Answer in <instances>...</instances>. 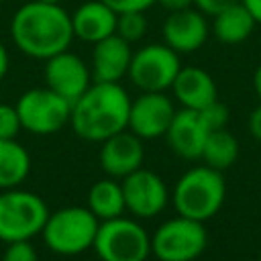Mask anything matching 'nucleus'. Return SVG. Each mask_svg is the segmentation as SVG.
<instances>
[{
    "instance_id": "nucleus-1",
    "label": "nucleus",
    "mask_w": 261,
    "mask_h": 261,
    "mask_svg": "<svg viewBox=\"0 0 261 261\" xmlns=\"http://www.w3.org/2000/svg\"><path fill=\"white\" fill-rule=\"evenodd\" d=\"M10 39L24 55L45 61L69 49L73 41L71 14L61 4L29 0L10 18Z\"/></svg>"
},
{
    "instance_id": "nucleus-2",
    "label": "nucleus",
    "mask_w": 261,
    "mask_h": 261,
    "mask_svg": "<svg viewBox=\"0 0 261 261\" xmlns=\"http://www.w3.org/2000/svg\"><path fill=\"white\" fill-rule=\"evenodd\" d=\"M128 112L130 98L118 82H92L90 88L71 102L69 124L77 137L102 143L128 126Z\"/></svg>"
},
{
    "instance_id": "nucleus-3",
    "label": "nucleus",
    "mask_w": 261,
    "mask_h": 261,
    "mask_svg": "<svg viewBox=\"0 0 261 261\" xmlns=\"http://www.w3.org/2000/svg\"><path fill=\"white\" fill-rule=\"evenodd\" d=\"M226 198V184L222 171L198 165L188 169L175 184L171 200L177 214L206 222L212 218L224 204Z\"/></svg>"
},
{
    "instance_id": "nucleus-4",
    "label": "nucleus",
    "mask_w": 261,
    "mask_h": 261,
    "mask_svg": "<svg viewBox=\"0 0 261 261\" xmlns=\"http://www.w3.org/2000/svg\"><path fill=\"white\" fill-rule=\"evenodd\" d=\"M100 220L90 208L67 206L49 214L41 234L45 245L59 255H77L94 247Z\"/></svg>"
},
{
    "instance_id": "nucleus-5",
    "label": "nucleus",
    "mask_w": 261,
    "mask_h": 261,
    "mask_svg": "<svg viewBox=\"0 0 261 261\" xmlns=\"http://www.w3.org/2000/svg\"><path fill=\"white\" fill-rule=\"evenodd\" d=\"M49 218L45 200L33 192L10 188L0 194V241H31Z\"/></svg>"
},
{
    "instance_id": "nucleus-6",
    "label": "nucleus",
    "mask_w": 261,
    "mask_h": 261,
    "mask_svg": "<svg viewBox=\"0 0 261 261\" xmlns=\"http://www.w3.org/2000/svg\"><path fill=\"white\" fill-rule=\"evenodd\" d=\"M92 249L102 261H147L151 237L139 222L116 216L100 222Z\"/></svg>"
},
{
    "instance_id": "nucleus-7",
    "label": "nucleus",
    "mask_w": 261,
    "mask_h": 261,
    "mask_svg": "<svg viewBox=\"0 0 261 261\" xmlns=\"http://www.w3.org/2000/svg\"><path fill=\"white\" fill-rule=\"evenodd\" d=\"M204 222L177 214L165 220L151 237V253L159 261H194L206 249Z\"/></svg>"
},
{
    "instance_id": "nucleus-8",
    "label": "nucleus",
    "mask_w": 261,
    "mask_h": 261,
    "mask_svg": "<svg viewBox=\"0 0 261 261\" xmlns=\"http://www.w3.org/2000/svg\"><path fill=\"white\" fill-rule=\"evenodd\" d=\"M179 69V53L165 43H149L133 53L126 75L143 92H165L171 88Z\"/></svg>"
},
{
    "instance_id": "nucleus-9",
    "label": "nucleus",
    "mask_w": 261,
    "mask_h": 261,
    "mask_svg": "<svg viewBox=\"0 0 261 261\" xmlns=\"http://www.w3.org/2000/svg\"><path fill=\"white\" fill-rule=\"evenodd\" d=\"M16 112L24 130L33 135H53L69 122L71 104L45 86L27 90L16 102Z\"/></svg>"
},
{
    "instance_id": "nucleus-10",
    "label": "nucleus",
    "mask_w": 261,
    "mask_h": 261,
    "mask_svg": "<svg viewBox=\"0 0 261 261\" xmlns=\"http://www.w3.org/2000/svg\"><path fill=\"white\" fill-rule=\"evenodd\" d=\"M120 186L126 210H130L139 218H153L167 206V186L155 171L139 167L133 173L124 175Z\"/></svg>"
},
{
    "instance_id": "nucleus-11",
    "label": "nucleus",
    "mask_w": 261,
    "mask_h": 261,
    "mask_svg": "<svg viewBox=\"0 0 261 261\" xmlns=\"http://www.w3.org/2000/svg\"><path fill=\"white\" fill-rule=\"evenodd\" d=\"M43 75L47 88L65 98L69 104L75 102L92 84V71L86 61L67 49L45 59Z\"/></svg>"
},
{
    "instance_id": "nucleus-12",
    "label": "nucleus",
    "mask_w": 261,
    "mask_h": 261,
    "mask_svg": "<svg viewBox=\"0 0 261 261\" xmlns=\"http://www.w3.org/2000/svg\"><path fill=\"white\" fill-rule=\"evenodd\" d=\"M173 114L175 106L165 92H143L130 102L126 128L139 139H157L167 133Z\"/></svg>"
},
{
    "instance_id": "nucleus-13",
    "label": "nucleus",
    "mask_w": 261,
    "mask_h": 261,
    "mask_svg": "<svg viewBox=\"0 0 261 261\" xmlns=\"http://www.w3.org/2000/svg\"><path fill=\"white\" fill-rule=\"evenodd\" d=\"M163 43L171 47L175 53H192L198 51L210 33L206 14L196 6L169 12L163 22Z\"/></svg>"
},
{
    "instance_id": "nucleus-14",
    "label": "nucleus",
    "mask_w": 261,
    "mask_h": 261,
    "mask_svg": "<svg viewBox=\"0 0 261 261\" xmlns=\"http://www.w3.org/2000/svg\"><path fill=\"white\" fill-rule=\"evenodd\" d=\"M145 157L141 139L128 128L108 137L100 147V165L110 177H124L141 167Z\"/></svg>"
},
{
    "instance_id": "nucleus-15",
    "label": "nucleus",
    "mask_w": 261,
    "mask_h": 261,
    "mask_svg": "<svg viewBox=\"0 0 261 261\" xmlns=\"http://www.w3.org/2000/svg\"><path fill=\"white\" fill-rule=\"evenodd\" d=\"M208 133L210 130L204 124L198 110L181 108L175 110L165 137L175 155L184 159H200Z\"/></svg>"
},
{
    "instance_id": "nucleus-16",
    "label": "nucleus",
    "mask_w": 261,
    "mask_h": 261,
    "mask_svg": "<svg viewBox=\"0 0 261 261\" xmlns=\"http://www.w3.org/2000/svg\"><path fill=\"white\" fill-rule=\"evenodd\" d=\"M130 57V43L120 39L116 33L94 43L90 65L92 82H120L128 73Z\"/></svg>"
},
{
    "instance_id": "nucleus-17",
    "label": "nucleus",
    "mask_w": 261,
    "mask_h": 261,
    "mask_svg": "<svg viewBox=\"0 0 261 261\" xmlns=\"http://www.w3.org/2000/svg\"><path fill=\"white\" fill-rule=\"evenodd\" d=\"M116 12L102 0H88L80 4L71 14L73 37L86 43H98L116 31Z\"/></svg>"
},
{
    "instance_id": "nucleus-18",
    "label": "nucleus",
    "mask_w": 261,
    "mask_h": 261,
    "mask_svg": "<svg viewBox=\"0 0 261 261\" xmlns=\"http://www.w3.org/2000/svg\"><path fill=\"white\" fill-rule=\"evenodd\" d=\"M175 100L181 104V108L202 110L210 102L218 100V90L212 80V75L196 65L181 67L171 84Z\"/></svg>"
},
{
    "instance_id": "nucleus-19",
    "label": "nucleus",
    "mask_w": 261,
    "mask_h": 261,
    "mask_svg": "<svg viewBox=\"0 0 261 261\" xmlns=\"http://www.w3.org/2000/svg\"><path fill=\"white\" fill-rule=\"evenodd\" d=\"M212 33L214 37L224 45H239L247 41L255 29V18L251 12L243 6V2L230 4L228 8L220 10L212 16Z\"/></svg>"
},
{
    "instance_id": "nucleus-20",
    "label": "nucleus",
    "mask_w": 261,
    "mask_h": 261,
    "mask_svg": "<svg viewBox=\"0 0 261 261\" xmlns=\"http://www.w3.org/2000/svg\"><path fill=\"white\" fill-rule=\"evenodd\" d=\"M31 171V155L16 139H0V190L18 188Z\"/></svg>"
},
{
    "instance_id": "nucleus-21",
    "label": "nucleus",
    "mask_w": 261,
    "mask_h": 261,
    "mask_svg": "<svg viewBox=\"0 0 261 261\" xmlns=\"http://www.w3.org/2000/svg\"><path fill=\"white\" fill-rule=\"evenodd\" d=\"M88 208L98 220L122 216V212L126 210L122 186L114 179H98L88 192Z\"/></svg>"
},
{
    "instance_id": "nucleus-22",
    "label": "nucleus",
    "mask_w": 261,
    "mask_h": 261,
    "mask_svg": "<svg viewBox=\"0 0 261 261\" xmlns=\"http://www.w3.org/2000/svg\"><path fill=\"white\" fill-rule=\"evenodd\" d=\"M239 157V141L232 133H228L226 128H218V130H210L202 149L200 159H204V163L208 167H214L218 171L230 167Z\"/></svg>"
},
{
    "instance_id": "nucleus-23",
    "label": "nucleus",
    "mask_w": 261,
    "mask_h": 261,
    "mask_svg": "<svg viewBox=\"0 0 261 261\" xmlns=\"http://www.w3.org/2000/svg\"><path fill=\"white\" fill-rule=\"evenodd\" d=\"M149 22L145 16V10H128V12H118L116 16V35L124 39L126 43H137L147 35Z\"/></svg>"
},
{
    "instance_id": "nucleus-24",
    "label": "nucleus",
    "mask_w": 261,
    "mask_h": 261,
    "mask_svg": "<svg viewBox=\"0 0 261 261\" xmlns=\"http://www.w3.org/2000/svg\"><path fill=\"white\" fill-rule=\"evenodd\" d=\"M204 124L208 126V130H218V128H224L226 122H228V108L220 102V100H214L210 102L208 106H204L202 110H198Z\"/></svg>"
},
{
    "instance_id": "nucleus-25",
    "label": "nucleus",
    "mask_w": 261,
    "mask_h": 261,
    "mask_svg": "<svg viewBox=\"0 0 261 261\" xmlns=\"http://www.w3.org/2000/svg\"><path fill=\"white\" fill-rule=\"evenodd\" d=\"M22 124L16 112V106L0 104V139H16Z\"/></svg>"
},
{
    "instance_id": "nucleus-26",
    "label": "nucleus",
    "mask_w": 261,
    "mask_h": 261,
    "mask_svg": "<svg viewBox=\"0 0 261 261\" xmlns=\"http://www.w3.org/2000/svg\"><path fill=\"white\" fill-rule=\"evenodd\" d=\"M2 261H39V259L31 241H12L8 243Z\"/></svg>"
},
{
    "instance_id": "nucleus-27",
    "label": "nucleus",
    "mask_w": 261,
    "mask_h": 261,
    "mask_svg": "<svg viewBox=\"0 0 261 261\" xmlns=\"http://www.w3.org/2000/svg\"><path fill=\"white\" fill-rule=\"evenodd\" d=\"M102 2L108 4L116 14L128 10H147L153 4H157V0H102Z\"/></svg>"
},
{
    "instance_id": "nucleus-28",
    "label": "nucleus",
    "mask_w": 261,
    "mask_h": 261,
    "mask_svg": "<svg viewBox=\"0 0 261 261\" xmlns=\"http://www.w3.org/2000/svg\"><path fill=\"white\" fill-rule=\"evenodd\" d=\"M237 2H241V0H194V6L200 12H204L206 16H214L220 10H224V8H228L230 4H237Z\"/></svg>"
},
{
    "instance_id": "nucleus-29",
    "label": "nucleus",
    "mask_w": 261,
    "mask_h": 261,
    "mask_svg": "<svg viewBox=\"0 0 261 261\" xmlns=\"http://www.w3.org/2000/svg\"><path fill=\"white\" fill-rule=\"evenodd\" d=\"M249 133L257 141H261V104L249 114Z\"/></svg>"
},
{
    "instance_id": "nucleus-30",
    "label": "nucleus",
    "mask_w": 261,
    "mask_h": 261,
    "mask_svg": "<svg viewBox=\"0 0 261 261\" xmlns=\"http://www.w3.org/2000/svg\"><path fill=\"white\" fill-rule=\"evenodd\" d=\"M157 4H161L167 12H175V10H184L194 6V0H157Z\"/></svg>"
},
{
    "instance_id": "nucleus-31",
    "label": "nucleus",
    "mask_w": 261,
    "mask_h": 261,
    "mask_svg": "<svg viewBox=\"0 0 261 261\" xmlns=\"http://www.w3.org/2000/svg\"><path fill=\"white\" fill-rule=\"evenodd\" d=\"M241 2L251 12V16L255 18V22L261 24V0H241Z\"/></svg>"
},
{
    "instance_id": "nucleus-32",
    "label": "nucleus",
    "mask_w": 261,
    "mask_h": 261,
    "mask_svg": "<svg viewBox=\"0 0 261 261\" xmlns=\"http://www.w3.org/2000/svg\"><path fill=\"white\" fill-rule=\"evenodd\" d=\"M8 65H10V57H8V51H6L4 43H0V80L6 75V71H8Z\"/></svg>"
},
{
    "instance_id": "nucleus-33",
    "label": "nucleus",
    "mask_w": 261,
    "mask_h": 261,
    "mask_svg": "<svg viewBox=\"0 0 261 261\" xmlns=\"http://www.w3.org/2000/svg\"><path fill=\"white\" fill-rule=\"evenodd\" d=\"M253 88H255V92H257V96L261 100V63L257 65V69L253 73Z\"/></svg>"
},
{
    "instance_id": "nucleus-34",
    "label": "nucleus",
    "mask_w": 261,
    "mask_h": 261,
    "mask_svg": "<svg viewBox=\"0 0 261 261\" xmlns=\"http://www.w3.org/2000/svg\"><path fill=\"white\" fill-rule=\"evenodd\" d=\"M37 2H45V4H61V0H37Z\"/></svg>"
},
{
    "instance_id": "nucleus-35",
    "label": "nucleus",
    "mask_w": 261,
    "mask_h": 261,
    "mask_svg": "<svg viewBox=\"0 0 261 261\" xmlns=\"http://www.w3.org/2000/svg\"><path fill=\"white\" fill-rule=\"evenodd\" d=\"M2 2H4V0H0V4H2Z\"/></svg>"
},
{
    "instance_id": "nucleus-36",
    "label": "nucleus",
    "mask_w": 261,
    "mask_h": 261,
    "mask_svg": "<svg viewBox=\"0 0 261 261\" xmlns=\"http://www.w3.org/2000/svg\"><path fill=\"white\" fill-rule=\"evenodd\" d=\"M259 261H261V255H259Z\"/></svg>"
}]
</instances>
